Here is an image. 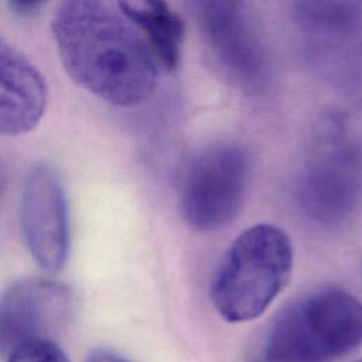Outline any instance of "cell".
I'll use <instances>...</instances> for the list:
<instances>
[{
	"instance_id": "3957f363",
	"label": "cell",
	"mask_w": 362,
	"mask_h": 362,
	"mask_svg": "<svg viewBox=\"0 0 362 362\" xmlns=\"http://www.w3.org/2000/svg\"><path fill=\"white\" fill-rule=\"evenodd\" d=\"M362 345V301L346 290H317L274 321L266 362H335Z\"/></svg>"
},
{
	"instance_id": "30bf717a",
	"label": "cell",
	"mask_w": 362,
	"mask_h": 362,
	"mask_svg": "<svg viewBox=\"0 0 362 362\" xmlns=\"http://www.w3.org/2000/svg\"><path fill=\"white\" fill-rule=\"evenodd\" d=\"M294 17L318 58L329 64L355 57L362 45L361 1H298Z\"/></svg>"
},
{
	"instance_id": "8992f818",
	"label": "cell",
	"mask_w": 362,
	"mask_h": 362,
	"mask_svg": "<svg viewBox=\"0 0 362 362\" xmlns=\"http://www.w3.org/2000/svg\"><path fill=\"white\" fill-rule=\"evenodd\" d=\"M194 6L209 51L223 75L246 92L264 90L270 79L269 58L245 4L209 0Z\"/></svg>"
},
{
	"instance_id": "7c38bea8",
	"label": "cell",
	"mask_w": 362,
	"mask_h": 362,
	"mask_svg": "<svg viewBox=\"0 0 362 362\" xmlns=\"http://www.w3.org/2000/svg\"><path fill=\"white\" fill-rule=\"evenodd\" d=\"M7 362H69L68 356L54 341H35L14 349Z\"/></svg>"
},
{
	"instance_id": "ba28073f",
	"label": "cell",
	"mask_w": 362,
	"mask_h": 362,
	"mask_svg": "<svg viewBox=\"0 0 362 362\" xmlns=\"http://www.w3.org/2000/svg\"><path fill=\"white\" fill-rule=\"evenodd\" d=\"M20 219L25 245L37 264L47 272H59L69 253V216L62 182L49 164L38 163L27 173Z\"/></svg>"
},
{
	"instance_id": "9a60e30c",
	"label": "cell",
	"mask_w": 362,
	"mask_h": 362,
	"mask_svg": "<svg viewBox=\"0 0 362 362\" xmlns=\"http://www.w3.org/2000/svg\"><path fill=\"white\" fill-rule=\"evenodd\" d=\"M358 362H362V361H358Z\"/></svg>"
},
{
	"instance_id": "9c48e42d",
	"label": "cell",
	"mask_w": 362,
	"mask_h": 362,
	"mask_svg": "<svg viewBox=\"0 0 362 362\" xmlns=\"http://www.w3.org/2000/svg\"><path fill=\"white\" fill-rule=\"evenodd\" d=\"M48 100L38 68L0 37V134L18 136L41 120Z\"/></svg>"
},
{
	"instance_id": "52a82bcc",
	"label": "cell",
	"mask_w": 362,
	"mask_h": 362,
	"mask_svg": "<svg viewBox=\"0 0 362 362\" xmlns=\"http://www.w3.org/2000/svg\"><path fill=\"white\" fill-rule=\"evenodd\" d=\"M74 297L58 281L28 277L0 296V354L35 341H52L71 320Z\"/></svg>"
},
{
	"instance_id": "7a4b0ae2",
	"label": "cell",
	"mask_w": 362,
	"mask_h": 362,
	"mask_svg": "<svg viewBox=\"0 0 362 362\" xmlns=\"http://www.w3.org/2000/svg\"><path fill=\"white\" fill-rule=\"evenodd\" d=\"M291 272L288 235L270 223L253 225L233 240L214 277V307L229 322L255 320L284 290Z\"/></svg>"
},
{
	"instance_id": "277c9868",
	"label": "cell",
	"mask_w": 362,
	"mask_h": 362,
	"mask_svg": "<svg viewBox=\"0 0 362 362\" xmlns=\"http://www.w3.org/2000/svg\"><path fill=\"white\" fill-rule=\"evenodd\" d=\"M342 124L331 120L322 129L297 181L301 211L322 226L341 225L362 198V144Z\"/></svg>"
},
{
	"instance_id": "4fadbf2b",
	"label": "cell",
	"mask_w": 362,
	"mask_h": 362,
	"mask_svg": "<svg viewBox=\"0 0 362 362\" xmlns=\"http://www.w3.org/2000/svg\"><path fill=\"white\" fill-rule=\"evenodd\" d=\"M86 362H130V361L112 349L96 348L88 355Z\"/></svg>"
},
{
	"instance_id": "8fae6325",
	"label": "cell",
	"mask_w": 362,
	"mask_h": 362,
	"mask_svg": "<svg viewBox=\"0 0 362 362\" xmlns=\"http://www.w3.org/2000/svg\"><path fill=\"white\" fill-rule=\"evenodd\" d=\"M119 10L136 25L158 65L174 71L181 59L184 41V21L165 1H120Z\"/></svg>"
},
{
	"instance_id": "6da1fadb",
	"label": "cell",
	"mask_w": 362,
	"mask_h": 362,
	"mask_svg": "<svg viewBox=\"0 0 362 362\" xmlns=\"http://www.w3.org/2000/svg\"><path fill=\"white\" fill-rule=\"evenodd\" d=\"M52 33L68 75L85 90L116 106H134L153 93L158 62L136 25L110 4L62 3Z\"/></svg>"
},
{
	"instance_id": "5bb4252c",
	"label": "cell",
	"mask_w": 362,
	"mask_h": 362,
	"mask_svg": "<svg viewBox=\"0 0 362 362\" xmlns=\"http://www.w3.org/2000/svg\"><path fill=\"white\" fill-rule=\"evenodd\" d=\"M10 8L21 16V17H34L40 13L42 3H37V1H11L8 3Z\"/></svg>"
},
{
	"instance_id": "5b68a950",
	"label": "cell",
	"mask_w": 362,
	"mask_h": 362,
	"mask_svg": "<svg viewBox=\"0 0 362 362\" xmlns=\"http://www.w3.org/2000/svg\"><path fill=\"white\" fill-rule=\"evenodd\" d=\"M247 150L233 141L212 144L191 161L181 189V214L195 230H216L240 211L250 180Z\"/></svg>"
}]
</instances>
